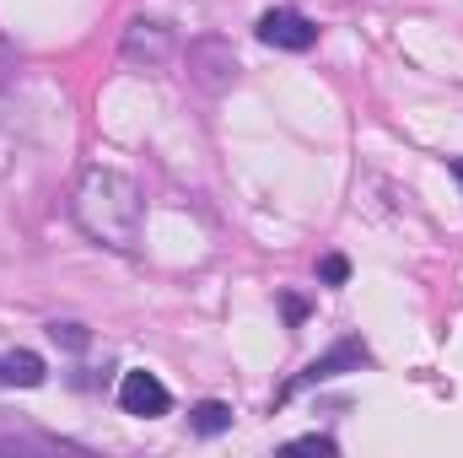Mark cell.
<instances>
[{
    "mask_svg": "<svg viewBox=\"0 0 463 458\" xmlns=\"http://www.w3.org/2000/svg\"><path fill=\"white\" fill-rule=\"evenodd\" d=\"M71 216L92 243L129 253L140 243V189H135L129 173L92 162V167H81V178L71 189Z\"/></svg>",
    "mask_w": 463,
    "mask_h": 458,
    "instance_id": "obj_1",
    "label": "cell"
},
{
    "mask_svg": "<svg viewBox=\"0 0 463 458\" xmlns=\"http://www.w3.org/2000/svg\"><path fill=\"white\" fill-rule=\"evenodd\" d=\"M237 71H242V65H237L232 43H222V38H200V43H189V81H194L200 92H211V98L232 92Z\"/></svg>",
    "mask_w": 463,
    "mask_h": 458,
    "instance_id": "obj_2",
    "label": "cell"
},
{
    "mask_svg": "<svg viewBox=\"0 0 463 458\" xmlns=\"http://www.w3.org/2000/svg\"><path fill=\"white\" fill-rule=\"evenodd\" d=\"M173 27L167 22H151V16H135L129 27H124V43H118V54L129 60V65H140V71H162L167 60H173Z\"/></svg>",
    "mask_w": 463,
    "mask_h": 458,
    "instance_id": "obj_3",
    "label": "cell"
},
{
    "mask_svg": "<svg viewBox=\"0 0 463 458\" xmlns=\"http://www.w3.org/2000/svg\"><path fill=\"white\" fill-rule=\"evenodd\" d=\"M366 367V345L345 335V340L335 345V350H324L318 361H307L286 388H280V399H291V394H302V388H318V383H329V377H345V372H361Z\"/></svg>",
    "mask_w": 463,
    "mask_h": 458,
    "instance_id": "obj_4",
    "label": "cell"
},
{
    "mask_svg": "<svg viewBox=\"0 0 463 458\" xmlns=\"http://www.w3.org/2000/svg\"><path fill=\"white\" fill-rule=\"evenodd\" d=\"M259 43L286 49V54H307V49L318 43V27H313L302 11H291V5H275V11L259 16Z\"/></svg>",
    "mask_w": 463,
    "mask_h": 458,
    "instance_id": "obj_5",
    "label": "cell"
},
{
    "mask_svg": "<svg viewBox=\"0 0 463 458\" xmlns=\"http://www.w3.org/2000/svg\"><path fill=\"white\" fill-rule=\"evenodd\" d=\"M118 410H124V415H140V421H156V415L173 410V394H167V383L151 377V372H124V377H118Z\"/></svg>",
    "mask_w": 463,
    "mask_h": 458,
    "instance_id": "obj_6",
    "label": "cell"
},
{
    "mask_svg": "<svg viewBox=\"0 0 463 458\" xmlns=\"http://www.w3.org/2000/svg\"><path fill=\"white\" fill-rule=\"evenodd\" d=\"M43 356L38 350H5V383L11 388H38L43 383Z\"/></svg>",
    "mask_w": 463,
    "mask_h": 458,
    "instance_id": "obj_7",
    "label": "cell"
},
{
    "mask_svg": "<svg viewBox=\"0 0 463 458\" xmlns=\"http://www.w3.org/2000/svg\"><path fill=\"white\" fill-rule=\"evenodd\" d=\"M189 426H194L200 437H222V432L232 426V405H222V399L194 405V410H189Z\"/></svg>",
    "mask_w": 463,
    "mask_h": 458,
    "instance_id": "obj_8",
    "label": "cell"
},
{
    "mask_svg": "<svg viewBox=\"0 0 463 458\" xmlns=\"http://www.w3.org/2000/svg\"><path fill=\"white\" fill-rule=\"evenodd\" d=\"M318 281H324V286H345L350 281V259L345 253H324V259H318Z\"/></svg>",
    "mask_w": 463,
    "mask_h": 458,
    "instance_id": "obj_9",
    "label": "cell"
},
{
    "mask_svg": "<svg viewBox=\"0 0 463 458\" xmlns=\"http://www.w3.org/2000/svg\"><path fill=\"white\" fill-rule=\"evenodd\" d=\"M286 448H291V453H324V458L340 453V448H335V437H318V432H313V437H297V443H286Z\"/></svg>",
    "mask_w": 463,
    "mask_h": 458,
    "instance_id": "obj_10",
    "label": "cell"
},
{
    "mask_svg": "<svg viewBox=\"0 0 463 458\" xmlns=\"http://www.w3.org/2000/svg\"><path fill=\"white\" fill-rule=\"evenodd\" d=\"M49 335H54L60 345H71V350H81V345H87V329H81V324H49Z\"/></svg>",
    "mask_w": 463,
    "mask_h": 458,
    "instance_id": "obj_11",
    "label": "cell"
},
{
    "mask_svg": "<svg viewBox=\"0 0 463 458\" xmlns=\"http://www.w3.org/2000/svg\"><path fill=\"white\" fill-rule=\"evenodd\" d=\"M280 313H286V324H302L307 319V302L302 297H280Z\"/></svg>",
    "mask_w": 463,
    "mask_h": 458,
    "instance_id": "obj_12",
    "label": "cell"
},
{
    "mask_svg": "<svg viewBox=\"0 0 463 458\" xmlns=\"http://www.w3.org/2000/svg\"><path fill=\"white\" fill-rule=\"evenodd\" d=\"M5 71H16V60H11V49L0 43V81H5Z\"/></svg>",
    "mask_w": 463,
    "mask_h": 458,
    "instance_id": "obj_13",
    "label": "cell"
},
{
    "mask_svg": "<svg viewBox=\"0 0 463 458\" xmlns=\"http://www.w3.org/2000/svg\"><path fill=\"white\" fill-rule=\"evenodd\" d=\"M448 173H453V178L463 184V157H453V162H448Z\"/></svg>",
    "mask_w": 463,
    "mask_h": 458,
    "instance_id": "obj_14",
    "label": "cell"
},
{
    "mask_svg": "<svg viewBox=\"0 0 463 458\" xmlns=\"http://www.w3.org/2000/svg\"><path fill=\"white\" fill-rule=\"evenodd\" d=\"M0 388H11V383H5V356H0Z\"/></svg>",
    "mask_w": 463,
    "mask_h": 458,
    "instance_id": "obj_15",
    "label": "cell"
}]
</instances>
